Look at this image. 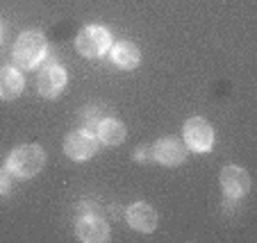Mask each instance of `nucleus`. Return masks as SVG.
<instances>
[{"instance_id": "6", "label": "nucleus", "mask_w": 257, "mask_h": 243, "mask_svg": "<svg viewBox=\"0 0 257 243\" xmlns=\"http://www.w3.org/2000/svg\"><path fill=\"white\" fill-rule=\"evenodd\" d=\"M66 82H68L66 68L57 62H50L39 71L37 91H39V96L46 98V100H55V98H59L62 91L66 89Z\"/></svg>"}, {"instance_id": "4", "label": "nucleus", "mask_w": 257, "mask_h": 243, "mask_svg": "<svg viewBox=\"0 0 257 243\" xmlns=\"http://www.w3.org/2000/svg\"><path fill=\"white\" fill-rule=\"evenodd\" d=\"M182 139H185L187 150L191 152H209L214 148V127L207 118L191 116L182 127Z\"/></svg>"}, {"instance_id": "13", "label": "nucleus", "mask_w": 257, "mask_h": 243, "mask_svg": "<svg viewBox=\"0 0 257 243\" xmlns=\"http://www.w3.org/2000/svg\"><path fill=\"white\" fill-rule=\"evenodd\" d=\"M98 132H96V136H98V141L102 143V146H107V148H116V146H121L123 141H125V134H127V130H125V125H123L118 118H112V116H107V118H102L100 123H98Z\"/></svg>"}, {"instance_id": "16", "label": "nucleus", "mask_w": 257, "mask_h": 243, "mask_svg": "<svg viewBox=\"0 0 257 243\" xmlns=\"http://www.w3.org/2000/svg\"><path fill=\"white\" fill-rule=\"evenodd\" d=\"M3 41H5V28H3V23H0V46H3Z\"/></svg>"}, {"instance_id": "15", "label": "nucleus", "mask_w": 257, "mask_h": 243, "mask_svg": "<svg viewBox=\"0 0 257 243\" xmlns=\"http://www.w3.org/2000/svg\"><path fill=\"white\" fill-rule=\"evenodd\" d=\"M135 159H137V161H141V159H146V161H148V159H153V150H151V148H148V146H141L139 150L135 152Z\"/></svg>"}, {"instance_id": "8", "label": "nucleus", "mask_w": 257, "mask_h": 243, "mask_svg": "<svg viewBox=\"0 0 257 243\" xmlns=\"http://www.w3.org/2000/svg\"><path fill=\"white\" fill-rule=\"evenodd\" d=\"M218 182H221V189L230 200H239L250 191V175H248L246 168H241L237 164L223 166L221 175H218Z\"/></svg>"}, {"instance_id": "1", "label": "nucleus", "mask_w": 257, "mask_h": 243, "mask_svg": "<svg viewBox=\"0 0 257 243\" xmlns=\"http://www.w3.org/2000/svg\"><path fill=\"white\" fill-rule=\"evenodd\" d=\"M46 55H48V39L39 30H28L16 39L14 50H12V59L14 66L21 71H32L39 64H44Z\"/></svg>"}, {"instance_id": "5", "label": "nucleus", "mask_w": 257, "mask_h": 243, "mask_svg": "<svg viewBox=\"0 0 257 243\" xmlns=\"http://www.w3.org/2000/svg\"><path fill=\"white\" fill-rule=\"evenodd\" d=\"M98 136L91 130H73L64 139V155L73 161H87L98 152Z\"/></svg>"}, {"instance_id": "14", "label": "nucleus", "mask_w": 257, "mask_h": 243, "mask_svg": "<svg viewBox=\"0 0 257 243\" xmlns=\"http://www.w3.org/2000/svg\"><path fill=\"white\" fill-rule=\"evenodd\" d=\"M7 191H10V170L5 168H0V195H5Z\"/></svg>"}, {"instance_id": "10", "label": "nucleus", "mask_w": 257, "mask_h": 243, "mask_svg": "<svg viewBox=\"0 0 257 243\" xmlns=\"http://www.w3.org/2000/svg\"><path fill=\"white\" fill-rule=\"evenodd\" d=\"M125 223L137 232L151 234L157 227V211L148 202H132L125 209Z\"/></svg>"}, {"instance_id": "3", "label": "nucleus", "mask_w": 257, "mask_h": 243, "mask_svg": "<svg viewBox=\"0 0 257 243\" xmlns=\"http://www.w3.org/2000/svg\"><path fill=\"white\" fill-rule=\"evenodd\" d=\"M112 48V34L102 25H87L75 37V50L87 59H98Z\"/></svg>"}, {"instance_id": "2", "label": "nucleus", "mask_w": 257, "mask_h": 243, "mask_svg": "<svg viewBox=\"0 0 257 243\" xmlns=\"http://www.w3.org/2000/svg\"><path fill=\"white\" fill-rule=\"evenodd\" d=\"M46 166V150L39 143H23L16 146L7 157V170L21 180H32Z\"/></svg>"}, {"instance_id": "12", "label": "nucleus", "mask_w": 257, "mask_h": 243, "mask_svg": "<svg viewBox=\"0 0 257 243\" xmlns=\"http://www.w3.org/2000/svg\"><path fill=\"white\" fill-rule=\"evenodd\" d=\"M109 50H112V53H109L112 62L116 64L121 71H135L141 64V50L137 48V44H132V41H125V39L116 41Z\"/></svg>"}, {"instance_id": "9", "label": "nucleus", "mask_w": 257, "mask_h": 243, "mask_svg": "<svg viewBox=\"0 0 257 243\" xmlns=\"http://www.w3.org/2000/svg\"><path fill=\"white\" fill-rule=\"evenodd\" d=\"M75 236L84 243H102L109 238V223L96 214H84L75 223Z\"/></svg>"}, {"instance_id": "11", "label": "nucleus", "mask_w": 257, "mask_h": 243, "mask_svg": "<svg viewBox=\"0 0 257 243\" xmlns=\"http://www.w3.org/2000/svg\"><path fill=\"white\" fill-rule=\"evenodd\" d=\"M25 89V78L21 68L3 66L0 68V100H16Z\"/></svg>"}, {"instance_id": "7", "label": "nucleus", "mask_w": 257, "mask_h": 243, "mask_svg": "<svg viewBox=\"0 0 257 243\" xmlns=\"http://www.w3.org/2000/svg\"><path fill=\"white\" fill-rule=\"evenodd\" d=\"M151 150H153V161H157L162 166H169V168L185 164V159H187L185 141H180L175 136H162V139H157L151 146Z\"/></svg>"}]
</instances>
